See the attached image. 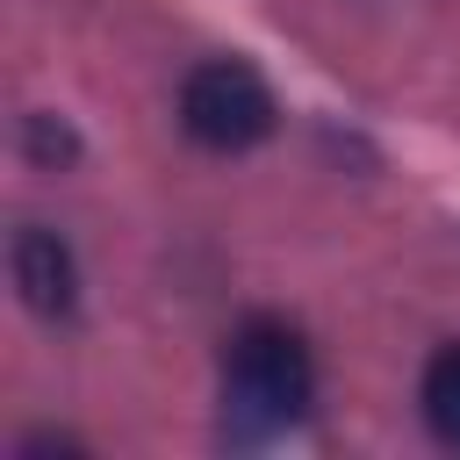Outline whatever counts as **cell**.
<instances>
[{
  "instance_id": "1",
  "label": "cell",
  "mask_w": 460,
  "mask_h": 460,
  "mask_svg": "<svg viewBox=\"0 0 460 460\" xmlns=\"http://www.w3.org/2000/svg\"><path fill=\"white\" fill-rule=\"evenodd\" d=\"M316 410V352L288 316H244L223 345V424L237 438H288Z\"/></svg>"
},
{
  "instance_id": "4",
  "label": "cell",
  "mask_w": 460,
  "mask_h": 460,
  "mask_svg": "<svg viewBox=\"0 0 460 460\" xmlns=\"http://www.w3.org/2000/svg\"><path fill=\"white\" fill-rule=\"evenodd\" d=\"M417 417H424V431L438 446H460V338L424 359V374H417Z\"/></svg>"
},
{
  "instance_id": "5",
  "label": "cell",
  "mask_w": 460,
  "mask_h": 460,
  "mask_svg": "<svg viewBox=\"0 0 460 460\" xmlns=\"http://www.w3.org/2000/svg\"><path fill=\"white\" fill-rule=\"evenodd\" d=\"M29 151H36L43 165H65L79 144H72V129H65L58 115H29Z\"/></svg>"
},
{
  "instance_id": "2",
  "label": "cell",
  "mask_w": 460,
  "mask_h": 460,
  "mask_svg": "<svg viewBox=\"0 0 460 460\" xmlns=\"http://www.w3.org/2000/svg\"><path fill=\"white\" fill-rule=\"evenodd\" d=\"M273 122H280V101H273L266 72L244 65V58H201L180 79V129L216 158H237V151L266 144Z\"/></svg>"
},
{
  "instance_id": "3",
  "label": "cell",
  "mask_w": 460,
  "mask_h": 460,
  "mask_svg": "<svg viewBox=\"0 0 460 460\" xmlns=\"http://www.w3.org/2000/svg\"><path fill=\"white\" fill-rule=\"evenodd\" d=\"M7 273H14V295H22L29 316L58 323V316L79 309V259H72V244H65L50 223H22V230H14Z\"/></svg>"
}]
</instances>
